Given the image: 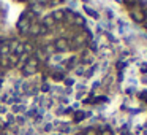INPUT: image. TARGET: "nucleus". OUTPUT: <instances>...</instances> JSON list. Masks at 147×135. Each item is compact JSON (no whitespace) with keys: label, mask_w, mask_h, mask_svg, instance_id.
<instances>
[{"label":"nucleus","mask_w":147,"mask_h":135,"mask_svg":"<svg viewBox=\"0 0 147 135\" xmlns=\"http://www.w3.org/2000/svg\"><path fill=\"white\" fill-rule=\"evenodd\" d=\"M8 64L10 65H16V64H19V56H16V54H13V52H10L8 54Z\"/></svg>","instance_id":"nucleus-5"},{"label":"nucleus","mask_w":147,"mask_h":135,"mask_svg":"<svg viewBox=\"0 0 147 135\" xmlns=\"http://www.w3.org/2000/svg\"><path fill=\"white\" fill-rule=\"evenodd\" d=\"M54 48H55V51H65L67 48H68V40L67 38H63V37H60V38H57L55 40V43H54Z\"/></svg>","instance_id":"nucleus-2"},{"label":"nucleus","mask_w":147,"mask_h":135,"mask_svg":"<svg viewBox=\"0 0 147 135\" xmlns=\"http://www.w3.org/2000/svg\"><path fill=\"white\" fill-rule=\"evenodd\" d=\"M84 2H87V0H84Z\"/></svg>","instance_id":"nucleus-21"},{"label":"nucleus","mask_w":147,"mask_h":135,"mask_svg":"<svg viewBox=\"0 0 147 135\" xmlns=\"http://www.w3.org/2000/svg\"><path fill=\"white\" fill-rule=\"evenodd\" d=\"M24 121H25V119L22 118V116H19V118L16 119V122H17V124H24Z\"/></svg>","instance_id":"nucleus-18"},{"label":"nucleus","mask_w":147,"mask_h":135,"mask_svg":"<svg viewBox=\"0 0 147 135\" xmlns=\"http://www.w3.org/2000/svg\"><path fill=\"white\" fill-rule=\"evenodd\" d=\"M35 59L37 60H43V59H46V52L43 51V49H35Z\"/></svg>","instance_id":"nucleus-7"},{"label":"nucleus","mask_w":147,"mask_h":135,"mask_svg":"<svg viewBox=\"0 0 147 135\" xmlns=\"http://www.w3.org/2000/svg\"><path fill=\"white\" fill-rule=\"evenodd\" d=\"M13 111H14V113H24L25 107H24V105H13Z\"/></svg>","instance_id":"nucleus-11"},{"label":"nucleus","mask_w":147,"mask_h":135,"mask_svg":"<svg viewBox=\"0 0 147 135\" xmlns=\"http://www.w3.org/2000/svg\"><path fill=\"white\" fill-rule=\"evenodd\" d=\"M0 65H2V67H8V65H10V64H8V59H7V57H3V56L0 57Z\"/></svg>","instance_id":"nucleus-13"},{"label":"nucleus","mask_w":147,"mask_h":135,"mask_svg":"<svg viewBox=\"0 0 147 135\" xmlns=\"http://www.w3.org/2000/svg\"><path fill=\"white\" fill-rule=\"evenodd\" d=\"M43 26H45L46 29H51L52 26H55V21L52 16H46L45 19H43Z\"/></svg>","instance_id":"nucleus-4"},{"label":"nucleus","mask_w":147,"mask_h":135,"mask_svg":"<svg viewBox=\"0 0 147 135\" xmlns=\"http://www.w3.org/2000/svg\"><path fill=\"white\" fill-rule=\"evenodd\" d=\"M41 91H43V92H48V91H49V84H48V83H43V86H41Z\"/></svg>","instance_id":"nucleus-16"},{"label":"nucleus","mask_w":147,"mask_h":135,"mask_svg":"<svg viewBox=\"0 0 147 135\" xmlns=\"http://www.w3.org/2000/svg\"><path fill=\"white\" fill-rule=\"evenodd\" d=\"M29 27H30V21H29L25 16H22L19 19V22H17V29H19L22 34H25V32H29Z\"/></svg>","instance_id":"nucleus-3"},{"label":"nucleus","mask_w":147,"mask_h":135,"mask_svg":"<svg viewBox=\"0 0 147 135\" xmlns=\"http://www.w3.org/2000/svg\"><path fill=\"white\" fill-rule=\"evenodd\" d=\"M51 16L54 17L55 22H57V21H62V19H63V11H62V10H55L54 13L51 14Z\"/></svg>","instance_id":"nucleus-8"},{"label":"nucleus","mask_w":147,"mask_h":135,"mask_svg":"<svg viewBox=\"0 0 147 135\" xmlns=\"http://www.w3.org/2000/svg\"><path fill=\"white\" fill-rule=\"evenodd\" d=\"M41 11H43V5H41V3H33V5H32V13L40 14Z\"/></svg>","instance_id":"nucleus-9"},{"label":"nucleus","mask_w":147,"mask_h":135,"mask_svg":"<svg viewBox=\"0 0 147 135\" xmlns=\"http://www.w3.org/2000/svg\"><path fill=\"white\" fill-rule=\"evenodd\" d=\"M74 81H73V78H65V84L67 86H70V84H73Z\"/></svg>","instance_id":"nucleus-17"},{"label":"nucleus","mask_w":147,"mask_h":135,"mask_svg":"<svg viewBox=\"0 0 147 135\" xmlns=\"http://www.w3.org/2000/svg\"><path fill=\"white\" fill-rule=\"evenodd\" d=\"M45 51H46V56H48V54H54V52H55V48H54V45H49V46H46V48H45Z\"/></svg>","instance_id":"nucleus-12"},{"label":"nucleus","mask_w":147,"mask_h":135,"mask_svg":"<svg viewBox=\"0 0 147 135\" xmlns=\"http://www.w3.org/2000/svg\"><path fill=\"white\" fill-rule=\"evenodd\" d=\"M37 2H38V3H41V5H45V3H46V0H37Z\"/></svg>","instance_id":"nucleus-20"},{"label":"nucleus","mask_w":147,"mask_h":135,"mask_svg":"<svg viewBox=\"0 0 147 135\" xmlns=\"http://www.w3.org/2000/svg\"><path fill=\"white\" fill-rule=\"evenodd\" d=\"M37 70H38V60L35 59V57L29 59L27 62H25V65L22 67V73H24L25 76H30V75H33V73H37Z\"/></svg>","instance_id":"nucleus-1"},{"label":"nucleus","mask_w":147,"mask_h":135,"mask_svg":"<svg viewBox=\"0 0 147 135\" xmlns=\"http://www.w3.org/2000/svg\"><path fill=\"white\" fill-rule=\"evenodd\" d=\"M52 78H54L55 81H60V80H63V73H54Z\"/></svg>","instance_id":"nucleus-14"},{"label":"nucleus","mask_w":147,"mask_h":135,"mask_svg":"<svg viewBox=\"0 0 147 135\" xmlns=\"http://www.w3.org/2000/svg\"><path fill=\"white\" fill-rule=\"evenodd\" d=\"M5 111H7V108H5V107H2V105H0V113H5Z\"/></svg>","instance_id":"nucleus-19"},{"label":"nucleus","mask_w":147,"mask_h":135,"mask_svg":"<svg viewBox=\"0 0 147 135\" xmlns=\"http://www.w3.org/2000/svg\"><path fill=\"white\" fill-rule=\"evenodd\" d=\"M40 30H41V24H30V27H29V32H30L32 35H38L40 34Z\"/></svg>","instance_id":"nucleus-6"},{"label":"nucleus","mask_w":147,"mask_h":135,"mask_svg":"<svg viewBox=\"0 0 147 135\" xmlns=\"http://www.w3.org/2000/svg\"><path fill=\"white\" fill-rule=\"evenodd\" d=\"M33 51H35L33 45H30V43H25V45H24V52H25V54H32Z\"/></svg>","instance_id":"nucleus-10"},{"label":"nucleus","mask_w":147,"mask_h":135,"mask_svg":"<svg viewBox=\"0 0 147 135\" xmlns=\"http://www.w3.org/2000/svg\"><path fill=\"white\" fill-rule=\"evenodd\" d=\"M43 130H45V132H51L52 130V124H49V122H48V124L43 127Z\"/></svg>","instance_id":"nucleus-15"}]
</instances>
